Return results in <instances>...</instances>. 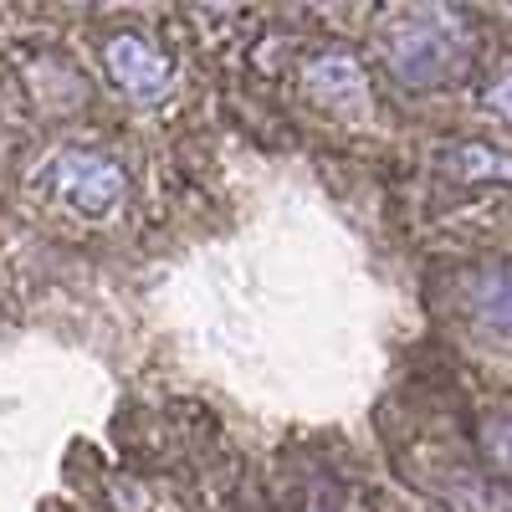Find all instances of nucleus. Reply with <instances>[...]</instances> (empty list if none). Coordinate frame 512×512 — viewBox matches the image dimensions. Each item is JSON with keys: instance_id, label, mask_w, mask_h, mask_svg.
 <instances>
[{"instance_id": "1", "label": "nucleus", "mask_w": 512, "mask_h": 512, "mask_svg": "<svg viewBox=\"0 0 512 512\" xmlns=\"http://www.w3.org/2000/svg\"><path fill=\"white\" fill-rule=\"evenodd\" d=\"M472 57V31L446 6H415L384 31V67L400 88H436L451 82Z\"/></svg>"}, {"instance_id": "2", "label": "nucleus", "mask_w": 512, "mask_h": 512, "mask_svg": "<svg viewBox=\"0 0 512 512\" xmlns=\"http://www.w3.org/2000/svg\"><path fill=\"white\" fill-rule=\"evenodd\" d=\"M47 175H52L57 195L77 210V216H113V210L128 200L123 164L98 154V149H62Z\"/></svg>"}, {"instance_id": "3", "label": "nucleus", "mask_w": 512, "mask_h": 512, "mask_svg": "<svg viewBox=\"0 0 512 512\" xmlns=\"http://www.w3.org/2000/svg\"><path fill=\"white\" fill-rule=\"evenodd\" d=\"M456 303L492 354L512 359V262H487L456 277Z\"/></svg>"}, {"instance_id": "4", "label": "nucleus", "mask_w": 512, "mask_h": 512, "mask_svg": "<svg viewBox=\"0 0 512 512\" xmlns=\"http://www.w3.org/2000/svg\"><path fill=\"white\" fill-rule=\"evenodd\" d=\"M103 67L118 82V93H128L134 103H159L175 82V67L159 52V41H149L144 31H113L103 41Z\"/></svg>"}, {"instance_id": "5", "label": "nucleus", "mask_w": 512, "mask_h": 512, "mask_svg": "<svg viewBox=\"0 0 512 512\" xmlns=\"http://www.w3.org/2000/svg\"><path fill=\"white\" fill-rule=\"evenodd\" d=\"M303 82H308V98L323 103V108H333V113H344V118L369 113V77H364L359 57L344 52V47L318 52V57L308 62Z\"/></svg>"}, {"instance_id": "6", "label": "nucleus", "mask_w": 512, "mask_h": 512, "mask_svg": "<svg viewBox=\"0 0 512 512\" xmlns=\"http://www.w3.org/2000/svg\"><path fill=\"white\" fill-rule=\"evenodd\" d=\"M436 164L446 169L451 180H466V185H512V154L492 149V144H446L436 154Z\"/></svg>"}, {"instance_id": "7", "label": "nucleus", "mask_w": 512, "mask_h": 512, "mask_svg": "<svg viewBox=\"0 0 512 512\" xmlns=\"http://www.w3.org/2000/svg\"><path fill=\"white\" fill-rule=\"evenodd\" d=\"M451 512H512V492L487 482V477H456L446 487Z\"/></svg>"}, {"instance_id": "8", "label": "nucleus", "mask_w": 512, "mask_h": 512, "mask_svg": "<svg viewBox=\"0 0 512 512\" xmlns=\"http://www.w3.org/2000/svg\"><path fill=\"white\" fill-rule=\"evenodd\" d=\"M482 451H487V461L497 466V472L512 482V415H492L482 425Z\"/></svg>"}, {"instance_id": "9", "label": "nucleus", "mask_w": 512, "mask_h": 512, "mask_svg": "<svg viewBox=\"0 0 512 512\" xmlns=\"http://www.w3.org/2000/svg\"><path fill=\"white\" fill-rule=\"evenodd\" d=\"M482 108H487V113H497L502 123H512V67H507V72H497V77L487 82Z\"/></svg>"}]
</instances>
